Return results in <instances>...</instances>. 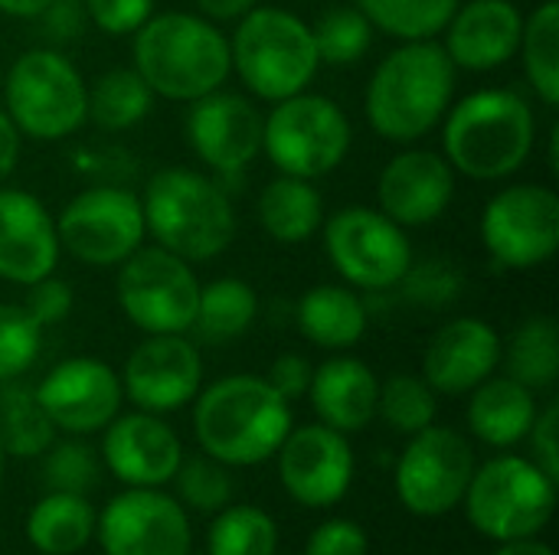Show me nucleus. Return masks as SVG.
I'll use <instances>...</instances> for the list:
<instances>
[{
	"mask_svg": "<svg viewBox=\"0 0 559 555\" xmlns=\"http://www.w3.org/2000/svg\"><path fill=\"white\" fill-rule=\"evenodd\" d=\"M400 288L409 301H416L423 307H445V304L459 301L465 278L449 258H423V262L413 258Z\"/></svg>",
	"mask_w": 559,
	"mask_h": 555,
	"instance_id": "a19ab883",
	"label": "nucleus"
},
{
	"mask_svg": "<svg viewBox=\"0 0 559 555\" xmlns=\"http://www.w3.org/2000/svg\"><path fill=\"white\" fill-rule=\"evenodd\" d=\"M43 481L52 491L66 494H85L98 484V461L88 445L82 442H62L46 455L43 464Z\"/></svg>",
	"mask_w": 559,
	"mask_h": 555,
	"instance_id": "79ce46f5",
	"label": "nucleus"
},
{
	"mask_svg": "<svg viewBox=\"0 0 559 555\" xmlns=\"http://www.w3.org/2000/svg\"><path fill=\"white\" fill-rule=\"evenodd\" d=\"M174 478H177V491H180L183 504H190L193 510L216 514L233 497V478L226 474V464L213 461L210 455L180 461Z\"/></svg>",
	"mask_w": 559,
	"mask_h": 555,
	"instance_id": "ea45409f",
	"label": "nucleus"
},
{
	"mask_svg": "<svg viewBox=\"0 0 559 555\" xmlns=\"http://www.w3.org/2000/svg\"><path fill=\"white\" fill-rule=\"evenodd\" d=\"M377 412L393 432L416 435L436 419V389L423 376L396 373L380 386Z\"/></svg>",
	"mask_w": 559,
	"mask_h": 555,
	"instance_id": "4c0bfd02",
	"label": "nucleus"
},
{
	"mask_svg": "<svg viewBox=\"0 0 559 555\" xmlns=\"http://www.w3.org/2000/svg\"><path fill=\"white\" fill-rule=\"evenodd\" d=\"M370 324L364 298L350 285H314L298 301V330L308 343L341 353L364 340Z\"/></svg>",
	"mask_w": 559,
	"mask_h": 555,
	"instance_id": "a878e982",
	"label": "nucleus"
},
{
	"mask_svg": "<svg viewBox=\"0 0 559 555\" xmlns=\"http://www.w3.org/2000/svg\"><path fill=\"white\" fill-rule=\"evenodd\" d=\"M455 65L439 39H403L390 49L364 92L370 128L390 144H416L455 98Z\"/></svg>",
	"mask_w": 559,
	"mask_h": 555,
	"instance_id": "f257e3e1",
	"label": "nucleus"
},
{
	"mask_svg": "<svg viewBox=\"0 0 559 555\" xmlns=\"http://www.w3.org/2000/svg\"><path fill=\"white\" fill-rule=\"evenodd\" d=\"M190 150L219 177H236L262 154V114L236 92L216 88L190 101L187 121Z\"/></svg>",
	"mask_w": 559,
	"mask_h": 555,
	"instance_id": "f3484780",
	"label": "nucleus"
},
{
	"mask_svg": "<svg viewBox=\"0 0 559 555\" xmlns=\"http://www.w3.org/2000/svg\"><path fill=\"white\" fill-rule=\"evenodd\" d=\"M462 500L472 527L488 540H527L550 523L557 507V481L537 461L508 455L481 464Z\"/></svg>",
	"mask_w": 559,
	"mask_h": 555,
	"instance_id": "1a4fd4ad",
	"label": "nucleus"
},
{
	"mask_svg": "<svg viewBox=\"0 0 559 555\" xmlns=\"http://www.w3.org/2000/svg\"><path fill=\"white\" fill-rule=\"evenodd\" d=\"M49 422L69 435L102 432L121 409V376L95 357H72L56 363L33 389Z\"/></svg>",
	"mask_w": 559,
	"mask_h": 555,
	"instance_id": "dca6fc26",
	"label": "nucleus"
},
{
	"mask_svg": "<svg viewBox=\"0 0 559 555\" xmlns=\"http://www.w3.org/2000/svg\"><path fill=\"white\" fill-rule=\"evenodd\" d=\"M311 373H314V366H311L305 357H298V353H282V357L269 366V376H265V379H269V386H272L282 399L295 402V399L308 396Z\"/></svg>",
	"mask_w": 559,
	"mask_h": 555,
	"instance_id": "49530a36",
	"label": "nucleus"
},
{
	"mask_svg": "<svg viewBox=\"0 0 559 555\" xmlns=\"http://www.w3.org/2000/svg\"><path fill=\"white\" fill-rule=\"evenodd\" d=\"M481 245L498 268L531 272L559 249V196L544 183H514L498 190L478 222Z\"/></svg>",
	"mask_w": 559,
	"mask_h": 555,
	"instance_id": "f8f14e48",
	"label": "nucleus"
},
{
	"mask_svg": "<svg viewBox=\"0 0 559 555\" xmlns=\"http://www.w3.org/2000/svg\"><path fill=\"white\" fill-rule=\"evenodd\" d=\"M354 144V128L347 111L314 92H298L272 105L262 118V154L278 173L318 180L334 173Z\"/></svg>",
	"mask_w": 559,
	"mask_h": 555,
	"instance_id": "6e6552de",
	"label": "nucleus"
},
{
	"mask_svg": "<svg viewBox=\"0 0 559 555\" xmlns=\"http://www.w3.org/2000/svg\"><path fill=\"white\" fill-rule=\"evenodd\" d=\"M518 56L524 75L547 108L559 105V3L544 0L531 16H524Z\"/></svg>",
	"mask_w": 559,
	"mask_h": 555,
	"instance_id": "2f4dec72",
	"label": "nucleus"
},
{
	"mask_svg": "<svg viewBox=\"0 0 559 555\" xmlns=\"http://www.w3.org/2000/svg\"><path fill=\"white\" fill-rule=\"evenodd\" d=\"M472 474V445L455 429L426 425L413 435L396 464V494L416 517H445L462 504Z\"/></svg>",
	"mask_w": 559,
	"mask_h": 555,
	"instance_id": "4468645a",
	"label": "nucleus"
},
{
	"mask_svg": "<svg viewBox=\"0 0 559 555\" xmlns=\"http://www.w3.org/2000/svg\"><path fill=\"white\" fill-rule=\"evenodd\" d=\"M259 0H197L200 16L213 20V23H233L239 16H246Z\"/></svg>",
	"mask_w": 559,
	"mask_h": 555,
	"instance_id": "8fccbe9b",
	"label": "nucleus"
},
{
	"mask_svg": "<svg viewBox=\"0 0 559 555\" xmlns=\"http://www.w3.org/2000/svg\"><path fill=\"white\" fill-rule=\"evenodd\" d=\"M95 530V510L85 494L52 491L26 517V540L46 555L79 553Z\"/></svg>",
	"mask_w": 559,
	"mask_h": 555,
	"instance_id": "c756f323",
	"label": "nucleus"
},
{
	"mask_svg": "<svg viewBox=\"0 0 559 555\" xmlns=\"http://www.w3.org/2000/svg\"><path fill=\"white\" fill-rule=\"evenodd\" d=\"M495 555H557V553H554L547 543H537V540H531V536H527V540H508V543H504V546H501Z\"/></svg>",
	"mask_w": 559,
	"mask_h": 555,
	"instance_id": "603ef678",
	"label": "nucleus"
},
{
	"mask_svg": "<svg viewBox=\"0 0 559 555\" xmlns=\"http://www.w3.org/2000/svg\"><path fill=\"white\" fill-rule=\"evenodd\" d=\"M259 226L278 245H301L321 232L324 222V200L314 180L278 173L269 180L255 203Z\"/></svg>",
	"mask_w": 559,
	"mask_h": 555,
	"instance_id": "cd10ccee",
	"label": "nucleus"
},
{
	"mask_svg": "<svg viewBox=\"0 0 559 555\" xmlns=\"http://www.w3.org/2000/svg\"><path fill=\"white\" fill-rule=\"evenodd\" d=\"M98 543L105 555H190V520L174 497L134 487L102 510Z\"/></svg>",
	"mask_w": 559,
	"mask_h": 555,
	"instance_id": "2eb2a0df",
	"label": "nucleus"
},
{
	"mask_svg": "<svg viewBox=\"0 0 559 555\" xmlns=\"http://www.w3.org/2000/svg\"><path fill=\"white\" fill-rule=\"evenodd\" d=\"M131 36L134 69L160 98L190 105L223 88L233 72L229 39L213 20L200 13H151V20Z\"/></svg>",
	"mask_w": 559,
	"mask_h": 555,
	"instance_id": "7ed1b4c3",
	"label": "nucleus"
},
{
	"mask_svg": "<svg viewBox=\"0 0 559 555\" xmlns=\"http://www.w3.org/2000/svg\"><path fill=\"white\" fill-rule=\"evenodd\" d=\"M56 0H0V13L13 20H36L43 16Z\"/></svg>",
	"mask_w": 559,
	"mask_h": 555,
	"instance_id": "3c124183",
	"label": "nucleus"
},
{
	"mask_svg": "<svg viewBox=\"0 0 559 555\" xmlns=\"http://www.w3.org/2000/svg\"><path fill=\"white\" fill-rule=\"evenodd\" d=\"M462 0H354L373 29L396 39H436Z\"/></svg>",
	"mask_w": 559,
	"mask_h": 555,
	"instance_id": "f704fd0d",
	"label": "nucleus"
},
{
	"mask_svg": "<svg viewBox=\"0 0 559 555\" xmlns=\"http://www.w3.org/2000/svg\"><path fill=\"white\" fill-rule=\"evenodd\" d=\"M154 98L134 65H115L88 85V118L102 131H128L151 114Z\"/></svg>",
	"mask_w": 559,
	"mask_h": 555,
	"instance_id": "7c9ffc66",
	"label": "nucleus"
},
{
	"mask_svg": "<svg viewBox=\"0 0 559 555\" xmlns=\"http://www.w3.org/2000/svg\"><path fill=\"white\" fill-rule=\"evenodd\" d=\"M56 216L26 190L0 186V281L33 285L59 265Z\"/></svg>",
	"mask_w": 559,
	"mask_h": 555,
	"instance_id": "4be33fe9",
	"label": "nucleus"
},
{
	"mask_svg": "<svg viewBox=\"0 0 559 555\" xmlns=\"http://www.w3.org/2000/svg\"><path fill=\"white\" fill-rule=\"evenodd\" d=\"M0 445L13 458H36L52 448L56 425L36 402V393L26 386L0 383Z\"/></svg>",
	"mask_w": 559,
	"mask_h": 555,
	"instance_id": "473e14b6",
	"label": "nucleus"
},
{
	"mask_svg": "<svg viewBox=\"0 0 559 555\" xmlns=\"http://www.w3.org/2000/svg\"><path fill=\"white\" fill-rule=\"evenodd\" d=\"M115 298L141 334H187L197 317L200 278L180 255L141 245L118 265Z\"/></svg>",
	"mask_w": 559,
	"mask_h": 555,
	"instance_id": "9d476101",
	"label": "nucleus"
},
{
	"mask_svg": "<svg viewBox=\"0 0 559 555\" xmlns=\"http://www.w3.org/2000/svg\"><path fill=\"white\" fill-rule=\"evenodd\" d=\"M534 419H537L534 389L521 386L511 376H488L481 386L472 389L468 429L485 445L508 448L524 442L531 435Z\"/></svg>",
	"mask_w": 559,
	"mask_h": 555,
	"instance_id": "bb28decb",
	"label": "nucleus"
},
{
	"mask_svg": "<svg viewBox=\"0 0 559 555\" xmlns=\"http://www.w3.org/2000/svg\"><path fill=\"white\" fill-rule=\"evenodd\" d=\"M508 376L527 389H550L559 376V330L554 317H527L508 343Z\"/></svg>",
	"mask_w": 559,
	"mask_h": 555,
	"instance_id": "72a5a7b5",
	"label": "nucleus"
},
{
	"mask_svg": "<svg viewBox=\"0 0 559 555\" xmlns=\"http://www.w3.org/2000/svg\"><path fill=\"white\" fill-rule=\"evenodd\" d=\"M259 317V294L249 281L242 278H213L200 285L197 298V317L193 327L203 343H233L239 340Z\"/></svg>",
	"mask_w": 559,
	"mask_h": 555,
	"instance_id": "c85d7f7f",
	"label": "nucleus"
},
{
	"mask_svg": "<svg viewBox=\"0 0 559 555\" xmlns=\"http://www.w3.org/2000/svg\"><path fill=\"white\" fill-rule=\"evenodd\" d=\"M3 111L20 137L52 144L88 121V85L59 49H26L7 72Z\"/></svg>",
	"mask_w": 559,
	"mask_h": 555,
	"instance_id": "0eeeda50",
	"label": "nucleus"
},
{
	"mask_svg": "<svg viewBox=\"0 0 559 555\" xmlns=\"http://www.w3.org/2000/svg\"><path fill=\"white\" fill-rule=\"evenodd\" d=\"M370 553V540L367 533L350 523V520H328L321 523L311 540L305 555H367Z\"/></svg>",
	"mask_w": 559,
	"mask_h": 555,
	"instance_id": "a18cd8bd",
	"label": "nucleus"
},
{
	"mask_svg": "<svg viewBox=\"0 0 559 555\" xmlns=\"http://www.w3.org/2000/svg\"><path fill=\"white\" fill-rule=\"evenodd\" d=\"M16 160H20V131L0 105V183L16 170Z\"/></svg>",
	"mask_w": 559,
	"mask_h": 555,
	"instance_id": "09e8293b",
	"label": "nucleus"
},
{
	"mask_svg": "<svg viewBox=\"0 0 559 555\" xmlns=\"http://www.w3.org/2000/svg\"><path fill=\"white\" fill-rule=\"evenodd\" d=\"M278 527L259 507H223L210 527V555H275Z\"/></svg>",
	"mask_w": 559,
	"mask_h": 555,
	"instance_id": "e433bc0d",
	"label": "nucleus"
},
{
	"mask_svg": "<svg viewBox=\"0 0 559 555\" xmlns=\"http://www.w3.org/2000/svg\"><path fill=\"white\" fill-rule=\"evenodd\" d=\"M72 304H75L72 285L62 281V278H56V272L46 275V278H39V281H33V285H26L23 311H26L43 330L62 324V321L72 314Z\"/></svg>",
	"mask_w": 559,
	"mask_h": 555,
	"instance_id": "37998d69",
	"label": "nucleus"
},
{
	"mask_svg": "<svg viewBox=\"0 0 559 555\" xmlns=\"http://www.w3.org/2000/svg\"><path fill=\"white\" fill-rule=\"evenodd\" d=\"M278 474L292 500L305 507H334L354 481V451L344 432L328 425L292 429L282 442Z\"/></svg>",
	"mask_w": 559,
	"mask_h": 555,
	"instance_id": "6ab92c4d",
	"label": "nucleus"
},
{
	"mask_svg": "<svg viewBox=\"0 0 559 555\" xmlns=\"http://www.w3.org/2000/svg\"><path fill=\"white\" fill-rule=\"evenodd\" d=\"M321 229L334 272L360 291L400 288L416 258L406 229L373 206H344Z\"/></svg>",
	"mask_w": 559,
	"mask_h": 555,
	"instance_id": "9b49d317",
	"label": "nucleus"
},
{
	"mask_svg": "<svg viewBox=\"0 0 559 555\" xmlns=\"http://www.w3.org/2000/svg\"><path fill=\"white\" fill-rule=\"evenodd\" d=\"M203 360L183 334H151L121 370V389L141 412H177L200 393Z\"/></svg>",
	"mask_w": 559,
	"mask_h": 555,
	"instance_id": "a211bd4d",
	"label": "nucleus"
},
{
	"mask_svg": "<svg viewBox=\"0 0 559 555\" xmlns=\"http://www.w3.org/2000/svg\"><path fill=\"white\" fill-rule=\"evenodd\" d=\"M321 65H354L373 43V23L357 7H334L311 23Z\"/></svg>",
	"mask_w": 559,
	"mask_h": 555,
	"instance_id": "c9c22d12",
	"label": "nucleus"
},
{
	"mask_svg": "<svg viewBox=\"0 0 559 555\" xmlns=\"http://www.w3.org/2000/svg\"><path fill=\"white\" fill-rule=\"evenodd\" d=\"M102 455L108 471L131 487H160L183 461L177 432L154 412L115 415L105 425Z\"/></svg>",
	"mask_w": 559,
	"mask_h": 555,
	"instance_id": "5701e85b",
	"label": "nucleus"
},
{
	"mask_svg": "<svg viewBox=\"0 0 559 555\" xmlns=\"http://www.w3.org/2000/svg\"><path fill=\"white\" fill-rule=\"evenodd\" d=\"M557 429H559V406L550 402L544 412H537L531 435H534V458L537 464L559 481V448H557Z\"/></svg>",
	"mask_w": 559,
	"mask_h": 555,
	"instance_id": "de8ad7c7",
	"label": "nucleus"
},
{
	"mask_svg": "<svg viewBox=\"0 0 559 555\" xmlns=\"http://www.w3.org/2000/svg\"><path fill=\"white\" fill-rule=\"evenodd\" d=\"M501 360L504 340L488 321L455 317L432 334L423 353V379L442 396H462L495 376Z\"/></svg>",
	"mask_w": 559,
	"mask_h": 555,
	"instance_id": "412c9836",
	"label": "nucleus"
},
{
	"mask_svg": "<svg viewBox=\"0 0 559 555\" xmlns=\"http://www.w3.org/2000/svg\"><path fill=\"white\" fill-rule=\"evenodd\" d=\"M455 200V170L439 150L409 147L386 160L377 180V203L403 229H423L445 216Z\"/></svg>",
	"mask_w": 559,
	"mask_h": 555,
	"instance_id": "aec40b11",
	"label": "nucleus"
},
{
	"mask_svg": "<svg viewBox=\"0 0 559 555\" xmlns=\"http://www.w3.org/2000/svg\"><path fill=\"white\" fill-rule=\"evenodd\" d=\"M3 458H7V451H3V445H0V484H3Z\"/></svg>",
	"mask_w": 559,
	"mask_h": 555,
	"instance_id": "864d4df0",
	"label": "nucleus"
},
{
	"mask_svg": "<svg viewBox=\"0 0 559 555\" xmlns=\"http://www.w3.org/2000/svg\"><path fill=\"white\" fill-rule=\"evenodd\" d=\"M229 62L246 88L272 105L305 92L321 69L311 23L285 7L259 3L236 20V33L229 36Z\"/></svg>",
	"mask_w": 559,
	"mask_h": 555,
	"instance_id": "423d86ee",
	"label": "nucleus"
},
{
	"mask_svg": "<svg viewBox=\"0 0 559 555\" xmlns=\"http://www.w3.org/2000/svg\"><path fill=\"white\" fill-rule=\"evenodd\" d=\"M147 236L183 262H213L236 239V209L229 193L190 167L157 170L141 196Z\"/></svg>",
	"mask_w": 559,
	"mask_h": 555,
	"instance_id": "39448f33",
	"label": "nucleus"
},
{
	"mask_svg": "<svg viewBox=\"0 0 559 555\" xmlns=\"http://www.w3.org/2000/svg\"><path fill=\"white\" fill-rule=\"evenodd\" d=\"M314 415L334 432H364L377 419L380 383L357 357H331L311 373L308 386Z\"/></svg>",
	"mask_w": 559,
	"mask_h": 555,
	"instance_id": "393cba45",
	"label": "nucleus"
},
{
	"mask_svg": "<svg viewBox=\"0 0 559 555\" xmlns=\"http://www.w3.org/2000/svg\"><path fill=\"white\" fill-rule=\"evenodd\" d=\"M537 118L527 98L511 88H478L442 118V157L468 180H504L534 150Z\"/></svg>",
	"mask_w": 559,
	"mask_h": 555,
	"instance_id": "f03ea898",
	"label": "nucleus"
},
{
	"mask_svg": "<svg viewBox=\"0 0 559 555\" xmlns=\"http://www.w3.org/2000/svg\"><path fill=\"white\" fill-rule=\"evenodd\" d=\"M193 432L203 455L219 464H262L292 432V402L265 376H226L197 393Z\"/></svg>",
	"mask_w": 559,
	"mask_h": 555,
	"instance_id": "20e7f679",
	"label": "nucleus"
},
{
	"mask_svg": "<svg viewBox=\"0 0 559 555\" xmlns=\"http://www.w3.org/2000/svg\"><path fill=\"white\" fill-rule=\"evenodd\" d=\"M43 347V327L23 311V304H0V383L23 376Z\"/></svg>",
	"mask_w": 559,
	"mask_h": 555,
	"instance_id": "58836bf2",
	"label": "nucleus"
},
{
	"mask_svg": "<svg viewBox=\"0 0 559 555\" xmlns=\"http://www.w3.org/2000/svg\"><path fill=\"white\" fill-rule=\"evenodd\" d=\"M524 13L511 0H468L459 3L445 23L442 49L455 69L491 72L518 56Z\"/></svg>",
	"mask_w": 559,
	"mask_h": 555,
	"instance_id": "b1692460",
	"label": "nucleus"
},
{
	"mask_svg": "<svg viewBox=\"0 0 559 555\" xmlns=\"http://www.w3.org/2000/svg\"><path fill=\"white\" fill-rule=\"evenodd\" d=\"M82 3L88 20L105 36H131L154 13V0H82Z\"/></svg>",
	"mask_w": 559,
	"mask_h": 555,
	"instance_id": "c03bdc74",
	"label": "nucleus"
},
{
	"mask_svg": "<svg viewBox=\"0 0 559 555\" xmlns=\"http://www.w3.org/2000/svg\"><path fill=\"white\" fill-rule=\"evenodd\" d=\"M59 249L92 268H115L147 239L141 196L124 186H88L56 216Z\"/></svg>",
	"mask_w": 559,
	"mask_h": 555,
	"instance_id": "ddd939ff",
	"label": "nucleus"
}]
</instances>
